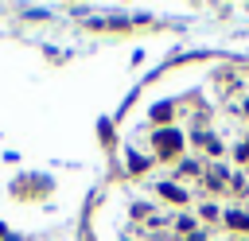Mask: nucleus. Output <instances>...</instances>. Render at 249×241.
<instances>
[{
    "label": "nucleus",
    "instance_id": "nucleus-2",
    "mask_svg": "<svg viewBox=\"0 0 249 241\" xmlns=\"http://www.w3.org/2000/svg\"><path fill=\"white\" fill-rule=\"evenodd\" d=\"M93 241H249V214L121 175L93 210Z\"/></svg>",
    "mask_w": 249,
    "mask_h": 241
},
{
    "label": "nucleus",
    "instance_id": "nucleus-1",
    "mask_svg": "<svg viewBox=\"0 0 249 241\" xmlns=\"http://www.w3.org/2000/svg\"><path fill=\"white\" fill-rule=\"evenodd\" d=\"M121 175L249 214V66L187 62L121 117Z\"/></svg>",
    "mask_w": 249,
    "mask_h": 241
}]
</instances>
